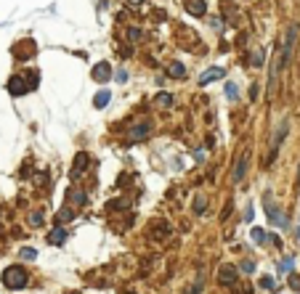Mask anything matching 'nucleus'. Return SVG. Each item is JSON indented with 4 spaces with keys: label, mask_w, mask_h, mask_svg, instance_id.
Instances as JSON below:
<instances>
[{
    "label": "nucleus",
    "mask_w": 300,
    "mask_h": 294,
    "mask_svg": "<svg viewBox=\"0 0 300 294\" xmlns=\"http://www.w3.org/2000/svg\"><path fill=\"white\" fill-rule=\"evenodd\" d=\"M29 281V273L21 265H11V268H5V273H3V284L8 286V289H24Z\"/></svg>",
    "instance_id": "nucleus-1"
},
{
    "label": "nucleus",
    "mask_w": 300,
    "mask_h": 294,
    "mask_svg": "<svg viewBox=\"0 0 300 294\" xmlns=\"http://www.w3.org/2000/svg\"><path fill=\"white\" fill-rule=\"evenodd\" d=\"M183 5H186V11L191 16H205V11H207L205 0H183Z\"/></svg>",
    "instance_id": "nucleus-2"
},
{
    "label": "nucleus",
    "mask_w": 300,
    "mask_h": 294,
    "mask_svg": "<svg viewBox=\"0 0 300 294\" xmlns=\"http://www.w3.org/2000/svg\"><path fill=\"white\" fill-rule=\"evenodd\" d=\"M170 234V226H167L165 220H154L151 223V238H157V241H162V238Z\"/></svg>",
    "instance_id": "nucleus-3"
},
{
    "label": "nucleus",
    "mask_w": 300,
    "mask_h": 294,
    "mask_svg": "<svg viewBox=\"0 0 300 294\" xmlns=\"http://www.w3.org/2000/svg\"><path fill=\"white\" fill-rule=\"evenodd\" d=\"M151 133V122H138V127L130 130V141H141Z\"/></svg>",
    "instance_id": "nucleus-4"
},
{
    "label": "nucleus",
    "mask_w": 300,
    "mask_h": 294,
    "mask_svg": "<svg viewBox=\"0 0 300 294\" xmlns=\"http://www.w3.org/2000/svg\"><path fill=\"white\" fill-rule=\"evenodd\" d=\"M109 74H112V69H109L106 61H101V64L93 66V80L96 82H106V80H109Z\"/></svg>",
    "instance_id": "nucleus-5"
},
{
    "label": "nucleus",
    "mask_w": 300,
    "mask_h": 294,
    "mask_svg": "<svg viewBox=\"0 0 300 294\" xmlns=\"http://www.w3.org/2000/svg\"><path fill=\"white\" fill-rule=\"evenodd\" d=\"M247 165H250V154L244 151V157L239 159V165H236V173H234V183H239L242 177H244V173H247Z\"/></svg>",
    "instance_id": "nucleus-6"
},
{
    "label": "nucleus",
    "mask_w": 300,
    "mask_h": 294,
    "mask_svg": "<svg viewBox=\"0 0 300 294\" xmlns=\"http://www.w3.org/2000/svg\"><path fill=\"white\" fill-rule=\"evenodd\" d=\"M218 281H221L223 286H231V284L236 281V268H223L221 276H218Z\"/></svg>",
    "instance_id": "nucleus-7"
},
{
    "label": "nucleus",
    "mask_w": 300,
    "mask_h": 294,
    "mask_svg": "<svg viewBox=\"0 0 300 294\" xmlns=\"http://www.w3.org/2000/svg\"><path fill=\"white\" fill-rule=\"evenodd\" d=\"M88 154H77V159H75V170H72V177H80L82 175V170H85V167H82V165H88Z\"/></svg>",
    "instance_id": "nucleus-8"
},
{
    "label": "nucleus",
    "mask_w": 300,
    "mask_h": 294,
    "mask_svg": "<svg viewBox=\"0 0 300 294\" xmlns=\"http://www.w3.org/2000/svg\"><path fill=\"white\" fill-rule=\"evenodd\" d=\"M205 207H207V199L205 196H197L194 199V215H205Z\"/></svg>",
    "instance_id": "nucleus-9"
},
{
    "label": "nucleus",
    "mask_w": 300,
    "mask_h": 294,
    "mask_svg": "<svg viewBox=\"0 0 300 294\" xmlns=\"http://www.w3.org/2000/svg\"><path fill=\"white\" fill-rule=\"evenodd\" d=\"M154 104H159V106H170L173 98L167 96V93H157V96H154Z\"/></svg>",
    "instance_id": "nucleus-10"
},
{
    "label": "nucleus",
    "mask_w": 300,
    "mask_h": 294,
    "mask_svg": "<svg viewBox=\"0 0 300 294\" xmlns=\"http://www.w3.org/2000/svg\"><path fill=\"white\" fill-rule=\"evenodd\" d=\"M29 223H32V226H43V223H45V215L43 212H32V215H29Z\"/></svg>",
    "instance_id": "nucleus-11"
},
{
    "label": "nucleus",
    "mask_w": 300,
    "mask_h": 294,
    "mask_svg": "<svg viewBox=\"0 0 300 294\" xmlns=\"http://www.w3.org/2000/svg\"><path fill=\"white\" fill-rule=\"evenodd\" d=\"M64 238H67V234H64V231H61V228H56V234L51 236V241H53V244H61V241H64Z\"/></svg>",
    "instance_id": "nucleus-12"
},
{
    "label": "nucleus",
    "mask_w": 300,
    "mask_h": 294,
    "mask_svg": "<svg viewBox=\"0 0 300 294\" xmlns=\"http://www.w3.org/2000/svg\"><path fill=\"white\" fill-rule=\"evenodd\" d=\"M106 101H109V93H98L96 96V106H106Z\"/></svg>",
    "instance_id": "nucleus-13"
},
{
    "label": "nucleus",
    "mask_w": 300,
    "mask_h": 294,
    "mask_svg": "<svg viewBox=\"0 0 300 294\" xmlns=\"http://www.w3.org/2000/svg\"><path fill=\"white\" fill-rule=\"evenodd\" d=\"M221 74H223V72H221V69H213V72H207V74L202 77V82H210V80H213V77H221Z\"/></svg>",
    "instance_id": "nucleus-14"
},
{
    "label": "nucleus",
    "mask_w": 300,
    "mask_h": 294,
    "mask_svg": "<svg viewBox=\"0 0 300 294\" xmlns=\"http://www.w3.org/2000/svg\"><path fill=\"white\" fill-rule=\"evenodd\" d=\"M170 72H173L175 77H181V74H183V66H181V64H173V69H170Z\"/></svg>",
    "instance_id": "nucleus-15"
},
{
    "label": "nucleus",
    "mask_w": 300,
    "mask_h": 294,
    "mask_svg": "<svg viewBox=\"0 0 300 294\" xmlns=\"http://www.w3.org/2000/svg\"><path fill=\"white\" fill-rule=\"evenodd\" d=\"M290 284H292V286H295V289L300 292V276H292V278H290Z\"/></svg>",
    "instance_id": "nucleus-16"
},
{
    "label": "nucleus",
    "mask_w": 300,
    "mask_h": 294,
    "mask_svg": "<svg viewBox=\"0 0 300 294\" xmlns=\"http://www.w3.org/2000/svg\"><path fill=\"white\" fill-rule=\"evenodd\" d=\"M228 215H231V204H226V210H223V215H221V220H228Z\"/></svg>",
    "instance_id": "nucleus-17"
},
{
    "label": "nucleus",
    "mask_w": 300,
    "mask_h": 294,
    "mask_svg": "<svg viewBox=\"0 0 300 294\" xmlns=\"http://www.w3.org/2000/svg\"><path fill=\"white\" fill-rule=\"evenodd\" d=\"M69 218H72V212H69V210H67V212H64V210L59 212V220H69Z\"/></svg>",
    "instance_id": "nucleus-18"
}]
</instances>
